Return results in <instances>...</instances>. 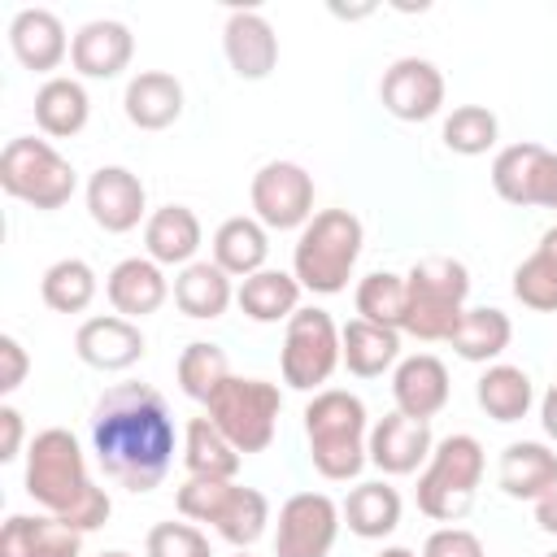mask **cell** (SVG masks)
I'll return each mask as SVG.
<instances>
[{"mask_svg":"<svg viewBox=\"0 0 557 557\" xmlns=\"http://www.w3.org/2000/svg\"><path fill=\"white\" fill-rule=\"evenodd\" d=\"M91 487L96 483L87 479L83 448L65 426H48L30 440V448H26V492L35 496V505L65 518Z\"/></svg>","mask_w":557,"mask_h":557,"instance_id":"52a82bcc","label":"cell"},{"mask_svg":"<svg viewBox=\"0 0 557 557\" xmlns=\"http://www.w3.org/2000/svg\"><path fill=\"white\" fill-rule=\"evenodd\" d=\"M339 513H344L352 535L383 540V535H392L400 527V492L392 483H383V479L379 483H357Z\"/></svg>","mask_w":557,"mask_h":557,"instance_id":"f1b7e54d","label":"cell"},{"mask_svg":"<svg viewBox=\"0 0 557 557\" xmlns=\"http://www.w3.org/2000/svg\"><path fill=\"white\" fill-rule=\"evenodd\" d=\"M479 479H483V444L474 435H448L431 448V461L418 474V509L435 522H457L470 513Z\"/></svg>","mask_w":557,"mask_h":557,"instance_id":"5b68a950","label":"cell"},{"mask_svg":"<svg viewBox=\"0 0 557 557\" xmlns=\"http://www.w3.org/2000/svg\"><path fill=\"white\" fill-rule=\"evenodd\" d=\"M122 104H126V117L139 131H165L183 113V83L165 70H144L126 83Z\"/></svg>","mask_w":557,"mask_h":557,"instance_id":"d4e9b609","label":"cell"},{"mask_svg":"<svg viewBox=\"0 0 557 557\" xmlns=\"http://www.w3.org/2000/svg\"><path fill=\"white\" fill-rule=\"evenodd\" d=\"M9 48L26 70L48 74V70H57L65 61L70 39H65V26H61V17L52 9H22L9 22Z\"/></svg>","mask_w":557,"mask_h":557,"instance_id":"603a6c76","label":"cell"},{"mask_svg":"<svg viewBox=\"0 0 557 557\" xmlns=\"http://www.w3.org/2000/svg\"><path fill=\"white\" fill-rule=\"evenodd\" d=\"M0 187L30 209H61L74 196L78 178L74 165L48 139L17 135L0 152Z\"/></svg>","mask_w":557,"mask_h":557,"instance_id":"ba28073f","label":"cell"},{"mask_svg":"<svg viewBox=\"0 0 557 557\" xmlns=\"http://www.w3.org/2000/svg\"><path fill=\"white\" fill-rule=\"evenodd\" d=\"M252 213L270 231H292L313 218V178L296 161H270L252 174Z\"/></svg>","mask_w":557,"mask_h":557,"instance_id":"7c38bea8","label":"cell"},{"mask_svg":"<svg viewBox=\"0 0 557 557\" xmlns=\"http://www.w3.org/2000/svg\"><path fill=\"white\" fill-rule=\"evenodd\" d=\"M231 274L218 261H191L174 278V305L187 318H222L231 305Z\"/></svg>","mask_w":557,"mask_h":557,"instance_id":"1f68e13d","label":"cell"},{"mask_svg":"<svg viewBox=\"0 0 557 557\" xmlns=\"http://www.w3.org/2000/svg\"><path fill=\"white\" fill-rule=\"evenodd\" d=\"M357 313H361L366 322L405 331V278H400V274H387V270L366 274V278L357 283Z\"/></svg>","mask_w":557,"mask_h":557,"instance_id":"f35d334b","label":"cell"},{"mask_svg":"<svg viewBox=\"0 0 557 557\" xmlns=\"http://www.w3.org/2000/svg\"><path fill=\"white\" fill-rule=\"evenodd\" d=\"M470 270L457 257H422L405 274V331L422 344L448 339L466 313Z\"/></svg>","mask_w":557,"mask_h":557,"instance_id":"277c9868","label":"cell"},{"mask_svg":"<svg viewBox=\"0 0 557 557\" xmlns=\"http://www.w3.org/2000/svg\"><path fill=\"white\" fill-rule=\"evenodd\" d=\"M496 113L483 109V104H457L448 117H444V148L457 152V157H479L496 144Z\"/></svg>","mask_w":557,"mask_h":557,"instance_id":"ab89813d","label":"cell"},{"mask_svg":"<svg viewBox=\"0 0 557 557\" xmlns=\"http://www.w3.org/2000/svg\"><path fill=\"white\" fill-rule=\"evenodd\" d=\"M0 557H83V531H74L57 513H13L0 531Z\"/></svg>","mask_w":557,"mask_h":557,"instance_id":"ffe728a7","label":"cell"},{"mask_svg":"<svg viewBox=\"0 0 557 557\" xmlns=\"http://www.w3.org/2000/svg\"><path fill=\"white\" fill-rule=\"evenodd\" d=\"M500 492L513 500H540L557 487V453L540 440H518L500 453Z\"/></svg>","mask_w":557,"mask_h":557,"instance_id":"cb8c5ba5","label":"cell"},{"mask_svg":"<svg viewBox=\"0 0 557 557\" xmlns=\"http://www.w3.org/2000/svg\"><path fill=\"white\" fill-rule=\"evenodd\" d=\"M379 100L400 122H426L444 104V74L426 57H400L383 70Z\"/></svg>","mask_w":557,"mask_h":557,"instance_id":"5bb4252c","label":"cell"},{"mask_svg":"<svg viewBox=\"0 0 557 557\" xmlns=\"http://www.w3.org/2000/svg\"><path fill=\"white\" fill-rule=\"evenodd\" d=\"M548 557H557V553H548Z\"/></svg>","mask_w":557,"mask_h":557,"instance_id":"f907efd6","label":"cell"},{"mask_svg":"<svg viewBox=\"0 0 557 557\" xmlns=\"http://www.w3.org/2000/svg\"><path fill=\"white\" fill-rule=\"evenodd\" d=\"M39 296L48 309L57 313H83L96 300V270L83 257H61L44 270L39 278Z\"/></svg>","mask_w":557,"mask_h":557,"instance_id":"8d00e7d4","label":"cell"},{"mask_svg":"<svg viewBox=\"0 0 557 557\" xmlns=\"http://www.w3.org/2000/svg\"><path fill=\"white\" fill-rule=\"evenodd\" d=\"M509 339H513V322H509V313H500L492 305L466 309L457 331L448 335V344H453V352L461 361H492V357H500L509 348Z\"/></svg>","mask_w":557,"mask_h":557,"instance_id":"d6a6232c","label":"cell"},{"mask_svg":"<svg viewBox=\"0 0 557 557\" xmlns=\"http://www.w3.org/2000/svg\"><path fill=\"white\" fill-rule=\"evenodd\" d=\"M183 518L213 522L218 535L235 548H248L261 540L270 522V500L257 487H239L235 479H187L174 496Z\"/></svg>","mask_w":557,"mask_h":557,"instance_id":"8992f818","label":"cell"},{"mask_svg":"<svg viewBox=\"0 0 557 557\" xmlns=\"http://www.w3.org/2000/svg\"><path fill=\"white\" fill-rule=\"evenodd\" d=\"M492 187L509 205L557 209V152L544 144H509L492 161Z\"/></svg>","mask_w":557,"mask_h":557,"instance_id":"8fae6325","label":"cell"},{"mask_svg":"<svg viewBox=\"0 0 557 557\" xmlns=\"http://www.w3.org/2000/svg\"><path fill=\"white\" fill-rule=\"evenodd\" d=\"M22 448V413L13 405H0V461H13Z\"/></svg>","mask_w":557,"mask_h":557,"instance_id":"ee69618b","label":"cell"},{"mask_svg":"<svg viewBox=\"0 0 557 557\" xmlns=\"http://www.w3.org/2000/svg\"><path fill=\"white\" fill-rule=\"evenodd\" d=\"M104 292H109V305L122 318L135 322V318H148V313H157L165 305L170 283H165V274H161V265L152 257H126V261H117L109 270Z\"/></svg>","mask_w":557,"mask_h":557,"instance_id":"44dd1931","label":"cell"},{"mask_svg":"<svg viewBox=\"0 0 557 557\" xmlns=\"http://www.w3.org/2000/svg\"><path fill=\"white\" fill-rule=\"evenodd\" d=\"M513 296L535 313H557V226H548L535 252L513 270Z\"/></svg>","mask_w":557,"mask_h":557,"instance_id":"d590c367","label":"cell"},{"mask_svg":"<svg viewBox=\"0 0 557 557\" xmlns=\"http://www.w3.org/2000/svg\"><path fill=\"white\" fill-rule=\"evenodd\" d=\"M283 383L296 392H313L331 379L339 366V326L331 322L326 309H296L283 331Z\"/></svg>","mask_w":557,"mask_h":557,"instance_id":"30bf717a","label":"cell"},{"mask_svg":"<svg viewBox=\"0 0 557 557\" xmlns=\"http://www.w3.org/2000/svg\"><path fill=\"white\" fill-rule=\"evenodd\" d=\"M222 48H226V61L239 78H265L274 65H278V35L274 26L252 13V9H235L222 26Z\"/></svg>","mask_w":557,"mask_h":557,"instance_id":"d6986e66","label":"cell"},{"mask_svg":"<svg viewBox=\"0 0 557 557\" xmlns=\"http://www.w3.org/2000/svg\"><path fill=\"white\" fill-rule=\"evenodd\" d=\"M74 352L91 370H126L148 352V344H144V331L131 318L104 313V318H87L74 331Z\"/></svg>","mask_w":557,"mask_h":557,"instance_id":"e0dca14e","label":"cell"},{"mask_svg":"<svg viewBox=\"0 0 557 557\" xmlns=\"http://www.w3.org/2000/svg\"><path fill=\"white\" fill-rule=\"evenodd\" d=\"M474 396H479V409L496 422H518L527 418L531 400H535V387H531V374L522 366H487L483 379L474 383Z\"/></svg>","mask_w":557,"mask_h":557,"instance_id":"e575fe53","label":"cell"},{"mask_svg":"<svg viewBox=\"0 0 557 557\" xmlns=\"http://www.w3.org/2000/svg\"><path fill=\"white\" fill-rule=\"evenodd\" d=\"M231 379V366H226V352L209 339H196L178 352V387L191 396V400H209L222 383Z\"/></svg>","mask_w":557,"mask_h":557,"instance_id":"74e56055","label":"cell"},{"mask_svg":"<svg viewBox=\"0 0 557 557\" xmlns=\"http://www.w3.org/2000/svg\"><path fill=\"white\" fill-rule=\"evenodd\" d=\"M339 505L326 492H296L278 509L274 557H326L339 535Z\"/></svg>","mask_w":557,"mask_h":557,"instance_id":"4fadbf2b","label":"cell"},{"mask_svg":"<svg viewBox=\"0 0 557 557\" xmlns=\"http://www.w3.org/2000/svg\"><path fill=\"white\" fill-rule=\"evenodd\" d=\"M144 183L139 174H131L126 165H100L91 178H87V213L100 231L109 235H126L139 226L144 218Z\"/></svg>","mask_w":557,"mask_h":557,"instance_id":"9a60e30c","label":"cell"},{"mask_svg":"<svg viewBox=\"0 0 557 557\" xmlns=\"http://www.w3.org/2000/svg\"><path fill=\"white\" fill-rule=\"evenodd\" d=\"M100 557H131V553H100Z\"/></svg>","mask_w":557,"mask_h":557,"instance_id":"c3c4849f","label":"cell"},{"mask_svg":"<svg viewBox=\"0 0 557 557\" xmlns=\"http://www.w3.org/2000/svg\"><path fill=\"white\" fill-rule=\"evenodd\" d=\"M91 448L104 470L126 492H152L174 461V418L157 387L117 383L91 409Z\"/></svg>","mask_w":557,"mask_h":557,"instance_id":"6da1fadb","label":"cell"},{"mask_svg":"<svg viewBox=\"0 0 557 557\" xmlns=\"http://www.w3.org/2000/svg\"><path fill=\"white\" fill-rule=\"evenodd\" d=\"M148 557H213V548L191 522H157L148 531Z\"/></svg>","mask_w":557,"mask_h":557,"instance_id":"60d3db41","label":"cell"},{"mask_svg":"<svg viewBox=\"0 0 557 557\" xmlns=\"http://www.w3.org/2000/svg\"><path fill=\"white\" fill-rule=\"evenodd\" d=\"M392 400L409 418H422V422L435 418L448 405V370H444V361L431 357V352L405 357L396 366V374H392Z\"/></svg>","mask_w":557,"mask_h":557,"instance_id":"7402d4cb","label":"cell"},{"mask_svg":"<svg viewBox=\"0 0 557 557\" xmlns=\"http://www.w3.org/2000/svg\"><path fill=\"white\" fill-rule=\"evenodd\" d=\"M379 557H418V553H409V548H400V544H392V548H383Z\"/></svg>","mask_w":557,"mask_h":557,"instance_id":"7dc6e473","label":"cell"},{"mask_svg":"<svg viewBox=\"0 0 557 557\" xmlns=\"http://www.w3.org/2000/svg\"><path fill=\"white\" fill-rule=\"evenodd\" d=\"M235 557H248V553H244V548H239V553H235Z\"/></svg>","mask_w":557,"mask_h":557,"instance_id":"681fc988","label":"cell"},{"mask_svg":"<svg viewBox=\"0 0 557 557\" xmlns=\"http://www.w3.org/2000/svg\"><path fill=\"white\" fill-rule=\"evenodd\" d=\"M396 357H400V331H392V326L352 318V322L339 331V361H344L348 374H357V379H374V374L392 370Z\"/></svg>","mask_w":557,"mask_h":557,"instance_id":"4316f807","label":"cell"},{"mask_svg":"<svg viewBox=\"0 0 557 557\" xmlns=\"http://www.w3.org/2000/svg\"><path fill=\"white\" fill-rule=\"evenodd\" d=\"M431 448H435L431 426L422 418L400 413V409L383 413L366 440V453L383 474H413L422 461H431Z\"/></svg>","mask_w":557,"mask_h":557,"instance_id":"2e32d148","label":"cell"},{"mask_svg":"<svg viewBox=\"0 0 557 557\" xmlns=\"http://www.w3.org/2000/svg\"><path fill=\"white\" fill-rule=\"evenodd\" d=\"M305 435H309V457L322 479H357L361 466L370 461L366 453V405L361 396L344 387H322L305 405Z\"/></svg>","mask_w":557,"mask_h":557,"instance_id":"7a4b0ae2","label":"cell"},{"mask_svg":"<svg viewBox=\"0 0 557 557\" xmlns=\"http://www.w3.org/2000/svg\"><path fill=\"white\" fill-rule=\"evenodd\" d=\"M144 244L157 265H191L200 248V218L187 205H161L144 222Z\"/></svg>","mask_w":557,"mask_h":557,"instance_id":"484cf974","label":"cell"},{"mask_svg":"<svg viewBox=\"0 0 557 557\" xmlns=\"http://www.w3.org/2000/svg\"><path fill=\"white\" fill-rule=\"evenodd\" d=\"M183 466L191 479H235L239 474V448L205 418H191L183 431Z\"/></svg>","mask_w":557,"mask_h":557,"instance_id":"83f0119b","label":"cell"},{"mask_svg":"<svg viewBox=\"0 0 557 557\" xmlns=\"http://www.w3.org/2000/svg\"><path fill=\"white\" fill-rule=\"evenodd\" d=\"M131 52H135L131 26L113 17H96L78 26V35L70 39V61L83 78H117L131 65Z\"/></svg>","mask_w":557,"mask_h":557,"instance_id":"ac0fdd59","label":"cell"},{"mask_svg":"<svg viewBox=\"0 0 557 557\" xmlns=\"http://www.w3.org/2000/svg\"><path fill=\"white\" fill-rule=\"evenodd\" d=\"M535 522H540V531L557 535V487H553L548 496H540V500H535Z\"/></svg>","mask_w":557,"mask_h":557,"instance_id":"f6af8a7d","label":"cell"},{"mask_svg":"<svg viewBox=\"0 0 557 557\" xmlns=\"http://www.w3.org/2000/svg\"><path fill=\"white\" fill-rule=\"evenodd\" d=\"M26 366H30V361H26V348H22L13 335H0V392H4V396L22 387Z\"/></svg>","mask_w":557,"mask_h":557,"instance_id":"7bdbcfd3","label":"cell"},{"mask_svg":"<svg viewBox=\"0 0 557 557\" xmlns=\"http://www.w3.org/2000/svg\"><path fill=\"white\" fill-rule=\"evenodd\" d=\"M265 257H270V239H265V226L257 218H226L213 231V261L226 274L248 278V274L265 270Z\"/></svg>","mask_w":557,"mask_h":557,"instance_id":"4dcf8cb0","label":"cell"},{"mask_svg":"<svg viewBox=\"0 0 557 557\" xmlns=\"http://www.w3.org/2000/svg\"><path fill=\"white\" fill-rule=\"evenodd\" d=\"M540 422H544V435L548 440H557V383L544 392V400H540Z\"/></svg>","mask_w":557,"mask_h":557,"instance_id":"bcb514c9","label":"cell"},{"mask_svg":"<svg viewBox=\"0 0 557 557\" xmlns=\"http://www.w3.org/2000/svg\"><path fill=\"white\" fill-rule=\"evenodd\" d=\"M205 405H209V422H213L239 453H261V448H270V440H274L283 396H278V387L265 383V379H235V374H231Z\"/></svg>","mask_w":557,"mask_h":557,"instance_id":"9c48e42d","label":"cell"},{"mask_svg":"<svg viewBox=\"0 0 557 557\" xmlns=\"http://www.w3.org/2000/svg\"><path fill=\"white\" fill-rule=\"evenodd\" d=\"M357 257H361V222L348 209H322L300 226L292 274L300 287L318 296H335L348 287Z\"/></svg>","mask_w":557,"mask_h":557,"instance_id":"3957f363","label":"cell"},{"mask_svg":"<svg viewBox=\"0 0 557 557\" xmlns=\"http://www.w3.org/2000/svg\"><path fill=\"white\" fill-rule=\"evenodd\" d=\"M422 557H483V540L466 527H440L426 535Z\"/></svg>","mask_w":557,"mask_h":557,"instance_id":"b9f144b4","label":"cell"},{"mask_svg":"<svg viewBox=\"0 0 557 557\" xmlns=\"http://www.w3.org/2000/svg\"><path fill=\"white\" fill-rule=\"evenodd\" d=\"M235 300L252 322H278L300 309V283L296 274H283V270H257L239 283Z\"/></svg>","mask_w":557,"mask_h":557,"instance_id":"836d02e7","label":"cell"},{"mask_svg":"<svg viewBox=\"0 0 557 557\" xmlns=\"http://www.w3.org/2000/svg\"><path fill=\"white\" fill-rule=\"evenodd\" d=\"M87 113H91V100H87L78 78L57 74L35 91V122H39L44 135H57V139L78 135L87 126Z\"/></svg>","mask_w":557,"mask_h":557,"instance_id":"f546056e","label":"cell"}]
</instances>
